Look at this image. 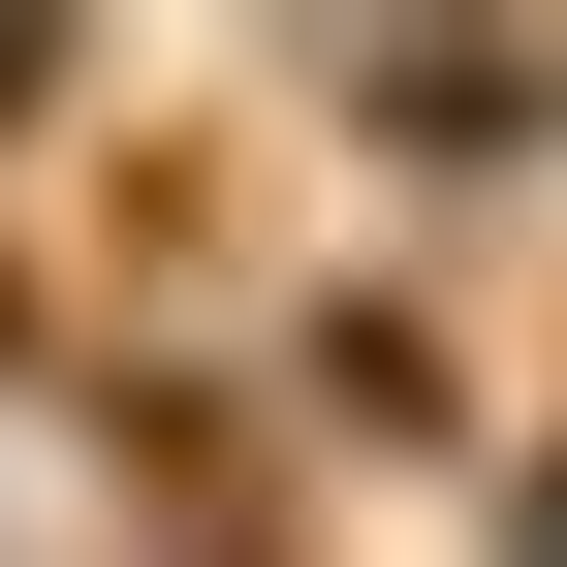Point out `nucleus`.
Masks as SVG:
<instances>
[{"label":"nucleus","instance_id":"1","mask_svg":"<svg viewBox=\"0 0 567 567\" xmlns=\"http://www.w3.org/2000/svg\"><path fill=\"white\" fill-rule=\"evenodd\" d=\"M347 126H379V158H567V63H536V32H379Z\"/></svg>","mask_w":567,"mask_h":567}]
</instances>
